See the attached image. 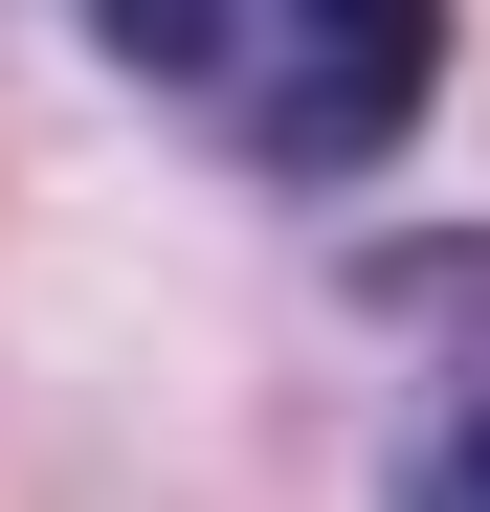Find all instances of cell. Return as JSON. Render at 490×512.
I'll list each match as a JSON object with an SVG mask.
<instances>
[{
  "label": "cell",
  "mask_w": 490,
  "mask_h": 512,
  "mask_svg": "<svg viewBox=\"0 0 490 512\" xmlns=\"http://www.w3.org/2000/svg\"><path fill=\"white\" fill-rule=\"evenodd\" d=\"M424 90H446V0H268L223 134L268 156V179H379V156L424 134Z\"/></svg>",
  "instance_id": "cell-1"
},
{
  "label": "cell",
  "mask_w": 490,
  "mask_h": 512,
  "mask_svg": "<svg viewBox=\"0 0 490 512\" xmlns=\"http://www.w3.org/2000/svg\"><path fill=\"white\" fill-rule=\"evenodd\" d=\"M90 45L134 67V90L223 112V90H245V45H268V0H90Z\"/></svg>",
  "instance_id": "cell-2"
},
{
  "label": "cell",
  "mask_w": 490,
  "mask_h": 512,
  "mask_svg": "<svg viewBox=\"0 0 490 512\" xmlns=\"http://www.w3.org/2000/svg\"><path fill=\"white\" fill-rule=\"evenodd\" d=\"M424 512H490V401H468L446 446H424Z\"/></svg>",
  "instance_id": "cell-3"
}]
</instances>
